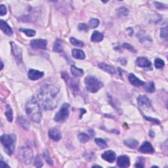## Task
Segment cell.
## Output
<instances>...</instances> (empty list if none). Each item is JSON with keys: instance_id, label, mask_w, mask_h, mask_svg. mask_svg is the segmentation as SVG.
Here are the masks:
<instances>
[{"instance_id": "37", "label": "cell", "mask_w": 168, "mask_h": 168, "mask_svg": "<svg viewBox=\"0 0 168 168\" xmlns=\"http://www.w3.org/2000/svg\"><path fill=\"white\" fill-rule=\"evenodd\" d=\"M154 5H155V7L158 9H166V8H167L166 5L164 4H162V3L154 1Z\"/></svg>"}, {"instance_id": "3", "label": "cell", "mask_w": 168, "mask_h": 168, "mask_svg": "<svg viewBox=\"0 0 168 168\" xmlns=\"http://www.w3.org/2000/svg\"><path fill=\"white\" fill-rule=\"evenodd\" d=\"M15 141L16 137L14 135H3L1 137V144L8 155L11 156L14 153Z\"/></svg>"}, {"instance_id": "8", "label": "cell", "mask_w": 168, "mask_h": 168, "mask_svg": "<svg viewBox=\"0 0 168 168\" xmlns=\"http://www.w3.org/2000/svg\"><path fill=\"white\" fill-rule=\"evenodd\" d=\"M47 42L45 39H37L30 41V46L34 49H46Z\"/></svg>"}, {"instance_id": "46", "label": "cell", "mask_w": 168, "mask_h": 168, "mask_svg": "<svg viewBox=\"0 0 168 168\" xmlns=\"http://www.w3.org/2000/svg\"><path fill=\"white\" fill-rule=\"evenodd\" d=\"M1 70H2L3 68H4V64H3L2 61H1Z\"/></svg>"}, {"instance_id": "47", "label": "cell", "mask_w": 168, "mask_h": 168, "mask_svg": "<svg viewBox=\"0 0 168 168\" xmlns=\"http://www.w3.org/2000/svg\"><path fill=\"white\" fill-rule=\"evenodd\" d=\"M93 167H101L100 166H97V165H95V166H93Z\"/></svg>"}, {"instance_id": "20", "label": "cell", "mask_w": 168, "mask_h": 168, "mask_svg": "<svg viewBox=\"0 0 168 168\" xmlns=\"http://www.w3.org/2000/svg\"><path fill=\"white\" fill-rule=\"evenodd\" d=\"M18 122L20 126L25 130H28L30 128V123L23 116H19L18 118Z\"/></svg>"}, {"instance_id": "33", "label": "cell", "mask_w": 168, "mask_h": 168, "mask_svg": "<svg viewBox=\"0 0 168 168\" xmlns=\"http://www.w3.org/2000/svg\"><path fill=\"white\" fill-rule=\"evenodd\" d=\"M70 43L72 45H74V46H76V47H84V43L81 41H79L78 39H76V38H71L70 39Z\"/></svg>"}, {"instance_id": "22", "label": "cell", "mask_w": 168, "mask_h": 168, "mask_svg": "<svg viewBox=\"0 0 168 168\" xmlns=\"http://www.w3.org/2000/svg\"><path fill=\"white\" fill-rule=\"evenodd\" d=\"M117 15L119 18L126 17L129 14V10L125 7H121L117 9Z\"/></svg>"}, {"instance_id": "39", "label": "cell", "mask_w": 168, "mask_h": 168, "mask_svg": "<svg viewBox=\"0 0 168 168\" xmlns=\"http://www.w3.org/2000/svg\"><path fill=\"white\" fill-rule=\"evenodd\" d=\"M78 30L82 32H87L88 30V26H87V25H85V24L84 23L79 24Z\"/></svg>"}, {"instance_id": "13", "label": "cell", "mask_w": 168, "mask_h": 168, "mask_svg": "<svg viewBox=\"0 0 168 168\" xmlns=\"http://www.w3.org/2000/svg\"><path fill=\"white\" fill-rule=\"evenodd\" d=\"M117 165L119 167H128L130 165V160L127 156H120L117 159Z\"/></svg>"}, {"instance_id": "32", "label": "cell", "mask_w": 168, "mask_h": 168, "mask_svg": "<svg viewBox=\"0 0 168 168\" xmlns=\"http://www.w3.org/2000/svg\"><path fill=\"white\" fill-rule=\"evenodd\" d=\"M78 139L79 140V141H80L81 143H85L89 140V135H87L86 134V133H79V134L78 135Z\"/></svg>"}, {"instance_id": "6", "label": "cell", "mask_w": 168, "mask_h": 168, "mask_svg": "<svg viewBox=\"0 0 168 168\" xmlns=\"http://www.w3.org/2000/svg\"><path fill=\"white\" fill-rule=\"evenodd\" d=\"M69 114H70V105L67 103L64 104L61 106L59 111L55 114V121L58 123H63L68 118Z\"/></svg>"}, {"instance_id": "34", "label": "cell", "mask_w": 168, "mask_h": 168, "mask_svg": "<svg viewBox=\"0 0 168 168\" xmlns=\"http://www.w3.org/2000/svg\"><path fill=\"white\" fill-rule=\"evenodd\" d=\"M99 25V20H98L97 18H91V20L89 22V25L91 28H97V26Z\"/></svg>"}, {"instance_id": "4", "label": "cell", "mask_w": 168, "mask_h": 168, "mask_svg": "<svg viewBox=\"0 0 168 168\" xmlns=\"http://www.w3.org/2000/svg\"><path fill=\"white\" fill-rule=\"evenodd\" d=\"M86 89L91 93H97L103 87V84L98 79L92 76H88L85 79Z\"/></svg>"}, {"instance_id": "31", "label": "cell", "mask_w": 168, "mask_h": 168, "mask_svg": "<svg viewBox=\"0 0 168 168\" xmlns=\"http://www.w3.org/2000/svg\"><path fill=\"white\" fill-rule=\"evenodd\" d=\"M154 65H155V67L156 68L161 69L162 68H164V66L165 65L164 61L161 59V58H156L155 60H154Z\"/></svg>"}, {"instance_id": "38", "label": "cell", "mask_w": 168, "mask_h": 168, "mask_svg": "<svg viewBox=\"0 0 168 168\" xmlns=\"http://www.w3.org/2000/svg\"><path fill=\"white\" fill-rule=\"evenodd\" d=\"M35 166L37 167H41L43 166V162L41 159L40 158V156H38V157H36V160H35Z\"/></svg>"}, {"instance_id": "14", "label": "cell", "mask_w": 168, "mask_h": 168, "mask_svg": "<svg viewBox=\"0 0 168 168\" xmlns=\"http://www.w3.org/2000/svg\"><path fill=\"white\" fill-rule=\"evenodd\" d=\"M139 150L142 153L145 154H153L154 153V148L153 145H152L150 143L148 142V141H145V142L141 146Z\"/></svg>"}, {"instance_id": "1", "label": "cell", "mask_w": 168, "mask_h": 168, "mask_svg": "<svg viewBox=\"0 0 168 168\" xmlns=\"http://www.w3.org/2000/svg\"><path fill=\"white\" fill-rule=\"evenodd\" d=\"M60 88L53 84H45L38 93V98L45 110H51L57 107L59 101Z\"/></svg>"}, {"instance_id": "24", "label": "cell", "mask_w": 168, "mask_h": 168, "mask_svg": "<svg viewBox=\"0 0 168 168\" xmlns=\"http://www.w3.org/2000/svg\"><path fill=\"white\" fill-rule=\"evenodd\" d=\"M124 144L127 146L131 148H135L138 145V143L137 141H136L133 138H128L124 141Z\"/></svg>"}, {"instance_id": "40", "label": "cell", "mask_w": 168, "mask_h": 168, "mask_svg": "<svg viewBox=\"0 0 168 168\" xmlns=\"http://www.w3.org/2000/svg\"><path fill=\"white\" fill-rule=\"evenodd\" d=\"M144 162L145 161H144L143 157H140V158H138V162L135 165V166L137 167H144Z\"/></svg>"}, {"instance_id": "43", "label": "cell", "mask_w": 168, "mask_h": 168, "mask_svg": "<svg viewBox=\"0 0 168 168\" xmlns=\"http://www.w3.org/2000/svg\"><path fill=\"white\" fill-rule=\"evenodd\" d=\"M145 118L147 119V120L150 121V122H154V123H155V124H160L159 120H158V119H157L152 118H150V117H145Z\"/></svg>"}, {"instance_id": "26", "label": "cell", "mask_w": 168, "mask_h": 168, "mask_svg": "<svg viewBox=\"0 0 168 168\" xmlns=\"http://www.w3.org/2000/svg\"><path fill=\"white\" fill-rule=\"evenodd\" d=\"M53 49L55 52H58L61 53L63 51V47L62 45V42L60 40H56L55 42L54 43V45H53Z\"/></svg>"}, {"instance_id": "21", "label": "cell", "mask_w": 168, "mask_h": 168, "mask_svg": "<svg viewBox=\"0 0 168 168\" xmlns=\"http://www.w3.org/2000/svg\"><path fill=\"white\" fill-rule=\"evenodd\" d=\"M72 54L73 57L77 58V59L83 60L85 58V55L84 52L80 49H73L72 51Z\"/></svg>"}, {"instance_id": "27", "label": "cell", "mask_w": 168, "mask_h": 168, "mask_svg": "<svg viewBox=\"0 0 168 168\" xmlns=\"http://www.w3.org/2000/svg\"><path fill=\"white\" fill-rule=\"evenodd\" d=\"M5 116L7 120L9 122H12L13 119V112L11 108L10 107L9 105H7L6 106V111H5Z\"/></svg>"}, {"instance_id": "16", "label": "cell", "mask_w": 168, "mask_h": 168, "mask_svg": "<svg viewBox=\"0 0 168 168\" xmlns=\"http://www.w3.org/2000/svg\"><path fill=\"white\" fill-rule=\"evenodd\" d=\"M49 137L51 138L55 141H58L60 140L62 135H61L60 132L58 129L55 128H53L49 130Z\"/></svg>"}, {"instance_id": "29", "label": "cell", "mask_w": 168, "mask_h": 168, "mask_svg": "<svg viewBox=\"0 0 168 168\" xmlns=\"http://www.w3.org/2000/svg\"><path fill=\"white\" fill-rule=\"evenodd\" d=\"M24 34H25L28 37H33L36 35V31L32 29H26V28H20L19 30Z\"/></svg>"}, {"instance_id": "42", "label": "cell", "mask_w": 168, "mask_h": 168, "mask_svg": "<svg viewBox=\"0 0 168 168\" xmlns=\"http://www.w3.org/2000/svg\"><path fill=\"white\" fill-rule=\"evenodd\" d=\"M7 13V9L4 5H1L0 6V15L1 16H4L6 15Z\"/></svg>"}, {"instance_id": "10", "label": "cell", "mask_w": 168, "mask_h": 168, "mask_svg": "<svg viewBox=\"0 0 168 168\" xmlns=\"http://www.w3.org/2000/svg\"><path fill=\"white\" fill-rule=\"evenodd\" d=\"M28 75L29 79H31V80L35 81L43 78L44 76V73L43 72H40L39 70L30 69V70L28 71Z\"/></svg>"}, {"instance_id": "2", "label": "cell", "mask_w": 168, "mask_h": 168, "mask_svg": "<svg viewBox=\"0 0 168 168\" xmlns=\"http://www.w3.org/2000/svg\"><path fill=\"white\" fill-rule=\"evenodd\" d=\"M26 113L31 120L39 123L41 119V112L39 105L35 97L28 101L26 105Z\"/></svg>"}, {"instance_id": "36", "label": "cell", "mask_w": 168, "mask_h": 168, "mask_svg": "<svg viewBox=\"0 0 168 168\" xmlns=\"http://www.w3.org/2000/svg\"><path fill=\"white\" fill-rule=\"evenodd\" d=\"M167 35V28L164 27L161 29L160 32V37L163 39H166Z\"/></svg>"}, {"instance_id": "30", "label": "cell", "mask_w": 168, "mask_h": 168, "mask_svg": "<svg viewBox=\"0 0 168 168\" xmlns=\"http://www.w3.org/2000/svg\"><path fill=\"white\" fill-rule=\"evenodd\" d=\"M95 141L97 145L99 146L101 148H105L107 146L106 141L101 138H95Z\"/></svg>"}, {"instance_id": "17", "label": "cell", "mask_w": 168, "mask_h": 168, "mask_svg": "<svg viewBox=\"0 0 168 168\" xmlns=\"http://www.w3.org/2000/svg\"><path fill=\"white\" fill-rule=\"evenodd\" d=\"M0 28H1V30L8 36H11L13 33V30L11 28V26L3 20H0Z\"/></svg>"}, {"instance_id": "12", "label": "cell", "mask_w": 168, "mask_h": 168, "mask_svg": "<svg viewBox=\"0 0 168 168\" xmlns=\"http://www.w3.org/2000/svg\"><path fill=\"white\" fill-rule=\"evenodd\" d=\"M138 105L142 107L149 108L152 105L151 101L149 98L145 95H141L137 98Z\"/></svg>"}, {"instance_id": "45", "label": "cell", "mask_w": 168, "mask_h": 168, "mask_svg": "<svg viewBox=\"0 0 168 168\" xmlns=\"http://www.w3.org/2000/svg\"><path fill=\"white\" fill-rule=\"evenodd\" d=\"M80 110L82 112L80 114V118H81V117L82 116V115H83V114H84V113H85L86 112V111H85V109H80Z\"/></svg>"}, {"instance_id": "28", "label": "cell", "mask_w": 168, "mask_h": 168, "mask_svg": "<svg viewBox=\"0 0 168 168\" xmlns=\"http://www.w3.org/2000/svg\"><path fill=\"white\" fill-rule=\"evenodd\" d=\"M144 85H145V89L146 91L148 93H154L155 91V85H154V82H150L148 84H146V85L145 84Z\"/></svg>"}, {"instance_id": "5", "label": "cell", "mask_w": 168, "mask_h": 168, "mask_svg": "<svg viewBox=\"0 0 168 168\" xmlns=\"http://www.w3.org/2000/svg\"><path fill=\"white\" fill-rule=\"evenodd\" d=\"M18 157L21 162L25 164H30L33 160L32 150L28 147H21L18 150Z\"/></svg>"}, {"instance_id": "7", "label": "cell", "mask_w": 168, "mask_h": 168, "mask_svg": "<svg viewBox=\"0 0 168 168\" xmlns=\"http://www.w3.org/2000/svg\"><path fill=\"white\" fill-rule=\"evenodd\" d=\"M62 76L64 78V79L65 80V82L67 83V85H68L69 87H70L74 93H76L78 91H79L78 85L75 81L74 80V79L72 78L69 75H68L67 73H66V72H63Z\"/></svg>"}, {"instance_id": "18", "label": "cell", "mask_w": 168, "mask_h": 168, "mask_svg": "<svg viewBox=\"0 0 168 168\" xmlns=\"http://www.w3.org/2000/svg\"><path fill=\"white\" fill-rule=\"evenodd\" d=\"M137 65L142 68H148L151 66L150 61H149L145 57H138L136 60Z\"/></svg>"}, {"instance_id": "11", "label": "cell", "mask_w": 168, "mask_h": 168, "mask_svg": "<svg viewBox=\"0 0 168 168\" xmlns=\"http://www.w3.org/2000/svg\"><path fill=\"white\" fill-rule=\"evenodd\" d=\"M116 154L112 150H107L102 154V158L109 163H112L115 161Z\"/></svg>"}, {"instance_id": "23", "label": "cell", "mask_w": 168, "mask_h": 168, "mask_svg": "<svg viewBox=\"0 0 168 168\" xmlns=\"http://www.w3.org/2000/svg\"><path fill=\"white\" fill-rule=\"evenodd\" d=\"M103 34L100 32H98V31L93 32V33L91 36V41L93 42H100L103 39Z\"/></svg>"}, {"instance_id": "19", "label": "cell", "mask_w": 168, "mask_h": 168, "mask_svg": "<svg viewBox=\"0 0 168 168\" xmlns=\"http://www.w3.org/2000/svg\"><path fill=\"white\" fill-rule=\"evenodd\" d=\"M98 67H99L101 69H102L103 70L106 72H108L109 74H116V71L115 70V68H114L113 66H110L108 65H106L105 63H101L98 65Z\"/></svg>"}, {"instance_id": "44", "label": "cell", "mask_w": 168, "mask_h": 168, "mask_svg": "<svg viewBox=\"0 0 168 168\" xmlns=\"http://www.w3.org/2000/svg\"><path fill=\"white\" fill-rule=\"evenodd\" d=\"M0 167L1 168H5V167H9V166L1 160V162H0Z\"/></svg>"}, {"instance_id": "25", "label": "cell", "mask_w": 168, "mask_h": 168, "mask_svg": "<svg viewBox=\"0 0 168 168\" xmlns=\"http://www.w3.org/2000/svg\"><path fill=\"white\" fill-rule=\"evenodd\" d=\"M71 72L74 76L76 77H81L83 76L84 70L82 69L77 68L76 66L72 65L71 66Z\"/></svg>"}, {"instance_id": "35", "label": "cell", "mask_w": 168, "mask_h": 168, "mask_svg": "<svg viewBox=\"0 0 168 168\" xmlns=\"http://www.w3.org/2000/svg\"><path fill=\"white\" fill-rule=\"evenodd\" d=\"M44 157L45 160V161H46L49 165H51V166H52L53 164V162L52 160V159L50 158L49 154L48 153L47 151H45L44 153Z\"/></svg>"}, {"instance_id": "15", "label": "cell", "mask_w": 168, "mask_h": 168, "mask_svg": "<svg viewBox=\"0 0 168 168\" xmlns=\"http://www.w3.org/2000/svg\"><path fill=\"white\" fill-rule=\"evenodd\" d=\"M128 79H129L130 83L136 87L143 86V85L145 84V82L143 81L140 80V79L137 78L133 74H130L129 76H128Z\"/></svg>"}, {"instance_id": "41", "label": "cell", "mask_w": 168, "mask_h": 168, "mask_svg": "<svg viewBox=\"0 0 168 168\" xmlns=\"http://www.w3.org/2000/svg\"><path fill=\"white\" fill-rule=\"evenodd\" d=\"M123 47L124 48H126V49H128V50H129L130 51H131V52H133V53H135L136 52V50L135 49V48L133 47V46H131V45H129V44H124L123 45Z\"/></svg>"}, {"instance_id": "9", "label": "cell", "mask_w": 168, "mask_h": 168, "mask_svg": "<svg viewBox=\"0 0 168 168\" xmlns=\"http://www.w3.org/2000/svg\"><path fill=\"white\" fill-rule=\"evenodd\" d=\"M10 45L11 46V51L13 55L15 56V58H17V61L22 63V50L18 45H16L13 41L10 42Z\"/></svg>"}]
</instances>
